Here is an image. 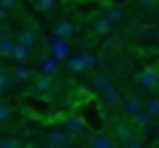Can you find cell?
Listing matches in <instances>:
<instances>
[{
    "mask_svg": "<svg viewBox=\"0 0 159 148\" xmlns=\"http://www.w3.org/2000/svg\"><path fill=\"white\" fill-rule=\"evenodd\" d=\"M46 146H52V148H61V146H70V144H74V137L63 128V126H59V128H52L48 135H46V141H44Z\"/></svg>",
    "mask_w": 159,
    "mask_h": 148,
    "instance_id": "6da1fadb",
    "label": "cell"
},
{
    "mask_svg": "<svg viewBox=\"0 0 159 148\" xmlns=\"http://www.w3.org/2000/svg\"><path fill=\"white\" fill-rule=\"evenodd\" d=\"M63 128H66L72 137H81V135L87 133V122H85L83 115L72 113V115H68V118L63 120Z\"/></svg>",
    "mask_w": 159,
    "mask_h": 148,
    "instance_id": "7a4b0ae2",
    "label": "cell"
},
{
    "mask_svg": "<svg viewBox=\"0 0 159 148\" xmlns=\"http://www.w3.org/2000/svg\"><path fill=\"white\" fill-rule=\"evenodd\" d=\"M137 83L144 87V89H157L159 87V68H144L139 74H137Z\"/></svg>",
    "mask_w": 159,
    "mask_h": 148,
    "instance_id": "3957f363",
    "label": "cell"
},
{
    "mask_svg": "<svg viewBox=\"0 0 159 148\" xmlns=\"http://www.w3.org/2000/svg\"><path fill=\"white\" fill-rule=\"evenodd\" d=\"M120 109H122V113H124L126 120H135V118L144 111V105H142V100H139L137 96H129V98L122 100Z\"/></svg>",
    "mask_w": 159,
    "mask_h": 148,
    "instance_id": "277c9868",
    "label": "cell"
},
{
    "mask_svg": "<svg viewBox=\"0 0 159 148\" xmlns=\"http://www.w3.org/2000/svg\"><path fill=\"white\" fill-rule=\"evenodd\" d=\"M48 46H50V55L57 57L59 61H63V59L70 57V44H68L66 37H57V35H55V37L48 42Z\"/></svg>",
    "mask_w": 159,
    "mask_h": 148,
    "instance_id": "5b68a950",
    "label": "cell"
},
{
    "mask_svg": "<svg viewBox=\"0 0 159 148\" xmlns=\"http://www.w3.org/2000/svg\"><path fill=\"white\" fill-rule=\"evenodd\" d=\"M102 16L116 26V24H122L124 20H126V13H124V9L120 7V5H107L105 9H102Z\"/></svg>",
    "mask_w": 159,
    "mask_h": 148,
    "instance_id": "8992f818",
    "label": "cell"
},
{
    "mask_svg": "<svg viewBox=\"0 0 159 148\" xmlns=\"http://www.w3.org/2000/svg\"><path fill=\"white\" fill-rule=\"evenodd\" d=\"M85 144H87V146H92V148H111V146H116L118 141H116L113 137L105 135V133H94Z\"/></svg>",
    "mask_w": 159,
    "mask_h": 148,
    "instance_id": "52a82bcc",
    "label": "cell"
},
{
    "mask_svg": "<svg viewBox=\"0 0 159 148\" xmlns=\"http://www.w3.org/2000/svg\"><path fill=\"white\" fill-rule=\"evenodd\" d=\"M100 96L105 98V102H107L109 107H120V105H122V100H124V96L120 94V89H118L113 83H111V85H109V87H107Z\"/></svg>",
    "mask_w": 159,
    "mask_h": 148,
    "instance_id": "ba28073f",
    "label": "cell"
},
{
    "mask_svg": "<svg viewBox=\"0 0 159 148\" xmlns=\"http://www.w3.org/2000/svg\"><path fill=\"white\" fill-rule=\"evenodd\" d=\"M74 33H76V24H74L72 20H68V18H66V20H59V22L55 24V35H57V37H66V39H68V37H72Z\"/></svg>",
    "mask_w": 159,
    "mask_h": 148,
    "instance_id": "9c48e42d",
    "label": "cell"
},
{
    "mask_svg": "<svg viewBox=\"0 0 159 148\" xmlns=\"http://www.w3.org/2000/svg\"><path fill=\"white\" fill-rule=\"evenodd\" d=\"M92 29H94V33L96 35H100V37H107V35H111V31H113V24L105 18V16H100V18H96L94 22H92Z\"/></svg>",
    "mask_w": 159,
    "mask_h": 148,
    "instance_id": "30bf717a",
    "label": "cell"
},
{
    "mask_svg": "<svg viewBox=\"0 0 159 148\" xmlns=\"http://www.w3.org/2000/svg\"><path fill=\"white\" fill-rule=\"evenodd\" d=\"M59 63H61V61H59L57 57H52V55H50V57H44V59L39 61V72L52 76V74L59 72Z\"/></svg>",
    "mask_w": 159,
    "mask_h": 148,
    "instance_id": "8fae6325",
    "label": "cell"
},
{
    "mask_svg": "<svg viewBox=\"0 0 159 148\" xmlns=\"http://www.w3.org/2000/svg\"><path fill=\"white\" fill-rule=\"evenodd\" d=\"M29 55H31V48L24 46V44H18V42H16L13 48H11V55H9V57H11L16 63H24V61L29 59Z\"/></svg>",
    "mask_w": 159,
    "mask_h": 148,
    "instance_id": "7c38bea8",
    "label": "cell"
},
{
    "mask_svg": "<svg viewBox=\"0 0 159 148\" xmlns=\"http://www.w3.org/2000/svg\"><path fill=\"white\" fill-rule=\"evenodd\" d=\"M76 57L81 59V63H83L85 72H87V70H94V68L100 63V57H98V55H94V52H89V50H83V52H79Z\"/></svg>",
    "mask_w": 159,
    "mask_h": 148,
    "instance_id": "4fadbf2b",
    "label": "cell"
},
{
    "mask_svg": "<svg viewBox=\"0 0 159 148\" xmlns=\"http://www.w3.org/2000/svg\"><path fill=\"white\" fill-rule=\"evenodd\" d=\"M113 135H116V141H118V144H122V141H126V139H129L131 135H135V133H133V128H131L126 122H120V124H116Z\"/></svg>",
    "mask_w": 159,
    "mask_h": 148,
    "instance_id": "5bb4252c",
    "label": "cell"
},
{
    "mask_svg": "<svg viewBox=\"0 0 159 148\" xmlns=\"http://www.w3.org/2000/svg\"><path fill=\"white\" fill-rule=\"evenodd\" d=\"M133 9L137 11V13H152L155 9H157V0H135L133 2Z\"/></svg>",
    "mask_w": 159,
    "mask_h": 148,
    "instance_id": "9a60e30c",
    "label": "cell"
},
{
    "mask_svg": "<svg viewBox=\"0 0 159 148\" xmlns=\"http://www.w3.org/2000/svg\"><path fill=\"white\" fill-rule=\"evenodd\" d=\"M35 42H37V33L33 31V29H24V31H20L18 33V44H24V46H35Z\"/></svg>",
    "mask_w": 159,
    "mask_h": 148,
    "instance_id": "2e32d148",
    "label": "cell"
},
{
    "mask_svg": "<svg viewBox=\"0 0 159 148\" xmlns=\"http://www.w3.org/2000/svg\"><path fill=\"white\" fill-rule=\"evenodd\" d=\"M111 83H113V81H111L107 74H94V78H92V87H94L98 94H102Z\"/></svg>",
    "mask_w": 159,
    "mask_h": 148,
    "instance_id": "e0dca14e",
    "label": "cell"
},
{
    "mask_svg": "<svg viewBox=\"0 0 159 148\" xmlns=\"http://www.w3.org/2000/svg\"><path fill=\"white\" fill-rule=\"evenodd\" d=\"M59 5V0H33V7L39 13H52Z\"/></svg>",
    "mask_w": 159,
    "mask_h": 148,
    "instance_id": "ac0fdd59",
    "label": "cell"
},
{
    "mask_svg": "<svg viewBox=\"0 0 159 148\" xmlns=\"http://www.w3.org/2000/svg\"><path fill=\"white\" fill-rule=\"evenodd\" d=\"M31 78H33V72H31L26 65H16V70H13V81L24 83V81H31Z\"/></svg>",
    "mask_w": 159,
    "mask_h": 148,
    "instance_id": "d6986e66",
    "label": "cell"
},
{
    "mask_svg": "<svg viewBox=\"0 0 159 148\" xmlns=\"http://www.w3.org/2000/svg\"><path fill=\"white\" fill-rule=\"evenodd\" d=\"M35 89L37 92H50L52 89V76L50 74H42L39 78H35Z\"/></svg>",
    "mask_w": 159,
    "mask_h": 148,
    "instance_id": "ffe728a7",
    "label": "cell"
},
{
    "mask_svg": "<svg viewBox=\"0 0 159 148\" xmlns=\"http://www.w3.org/2000/svg\"><path fill=\"white\" fill-rule=\"evenodd\" d=\"M131 122H135V126H137L139 131H146V128H150V126H152V118H150L146 111H142V113H139L135 120H131Z\"/></svg>",
    "mask_w": 159,
    "mask_h": 148,
    "instance_id": "44dd1931",
    "label": "cell"
},
{
    "mask_svg": "<svg viewBox=\"0 0 159 148\" xmlns=\"http://www.w3.org/2000/svg\"><path fill=\"white\" fill-rule=\"evenodd\" d=\"M144 111L152 118V120H159V96H155V98H150L148 102H146V107H144Z\"/></svg>",
    "mask_w": 159,
    "mask_h": 148,
    "instance_id": "7402d4cb",
    "label": "cell"
},
{
    "mask_svg": "<svg viewBox=\"0 0 159 148\" xmlns=\"http://www.w3.org/2000/svg\"><path fill=\"white\" fill-rule=\"evenodd\" d=\"M11 87H13V74H7V72L0 70V94L9 92Z\"/></svg>",
    "mask_w": 159,
    "mask_h": 148,
    "instance_id": "603a6c76",
    "label": "cell"
},
{
    "mask_svg": "<svg viewBox=\"0 0 159 148\" xmlns=\"http://www.w3.org/2000/svg\"><path fill=\"white\" fill-rule=\"evenodd\" d=\"M13 44H16V42H13L11 37H2V39H0V57H9Z\"/></svg>",
    "mask_w": 159,
    "mask_h": 148,
    "instance_id": "cb8c5ba5",
    "label": "cell"
},
{
    "mask_svg": "<svg viewBox=\"0 0 159 148\" xmlns=\"http://www.w3.org/2000/svg\"><path fill=\"white\" fill-rule=\"evenodd\" d=\"M9 118H11V111H9V107L0 102V124H5V122H9Z\"/></svg>",
    "mask_w": 159,
    "mask_h": 148,
    "instance_id": "d4e9b609",
    "label": "cell"
},
{
    "mask_svg": "<svg viewBox=\"0 0 159 148\" xmlns=\"http://www.w3.org/2000/svg\"><path fill=\"white\" fill-rule=\"evenodd\" d=\"M122 146H126V148H135V146H144V139H137V137H129L126 141H122Z\"/></svg>",
    "mask_w": 159,
    "mask_h": 148,
    "instance_id": "484cf974",
    "label": "cell"
},
{
    "mask_svg": "<svg viewBox=\"0 0 159 148\" xmlns=\"http://www.w3.org/2000/svg\"><path fill=\"white\" fill-rule=\"evenodd\" d=\"M0 146H5V148H13V146H22V141H20V139L9 137V139H0Z\"/></svg>",
    "mask_w": 159,
    "mask_h": 148,
    "instance_id": "4316f807",
    "label": "cell"
},
{
    "mask_svg": "<svg viewBox=\"0 0 159 148\" xmlns=\"http://www.w3.org/2000/svg\"><path fill=\"white\" fill-rule=\"evenodd\" d=\"M20 2H22V0H0V5L7 7L9 11H11V9H16V7H20Z\"/></svg>",
    "mask_w": 159,
    "mask_h": 148,
    "instance_id": "83f0119b",
    "label": "cell"
},
{
    "mask_svg": "<svg viewBox=\"0 0 159 148\" xmlns=\"http://www.w3.org/2000/svg\"><path fill=\"white\" fill-rule=\"evenodd\" d=\"M9 20V9L0 5V22H7Z\"/></svg>",
    "mask_w": 159,
    "mask_h": 148,
    "instance_id": "f1b7e54d",
    "label": "cell"
},
{
    "mask_svg": "<svg viewBox=\"0 0 159 148\" xmlns=\"http://www.w3.org/2000/svg\"><path fill=\"white\" fill-rule=\"evenodd\" d=\"M150 42L159 44V26H157V24H155V29H152V37H150Z\"/></svg>",
    "mask_w": 159,
    "mask_h": 148,
    "instance_id": "f546056e",
    "label": "cell"
},
{
    "mask_svg": "<svg viewBox=\"0 0 159 148\" xmlns=\"http://www.w3.org/2000/svg\"><path fill=\"white\" fill-rule=\"evenodd\" d=\"M152 13H155V24H157V26H159V7H157V9H155V11H152Z\"/></svg>",
    "mask_w": 159,
    "mask_h": 148,
    "instance_id": "4dcf8cb0",
    "label": "cell"
},
{
    "mask_svg": "<svg viewBox=\"0 0 159 148\" xmlns=\"http://www.w3.org/2000/svg\"><path fill=\"white\" fill-rule=\"evenodd\" d=\"M157 146H159V141H157Z\"/></svg>",
    "mask_w": 159,
    "mask_h": 148,
    "instance_id": "1f68e13d",
    "label": "cell"
}]
</instances>
